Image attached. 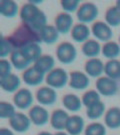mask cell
<instances>
[{
	"label": "cell",
	"mask_w": 120,
	"mask_h": 135,
	"mask_svg": "<svg viewBox=\"0 0 120 135\" xmlns=\"http://www.w3.org/2000/svg\"><path fill=\"white\" fill-rule=\"evenodd\" d=\"M104 123L109 129L120 128V107L113 106L107 109L104 115Z\"/></svg>",
	"instance_id": "20"
},
{
	"label": "cell",
	"mask_w": 120,
	"mask_h": 135,
	"mask_svg": "<svg viewBox=\"0 0 120 135\" xmlns=\"http://www.w3.org/2000/svg\"><path fill=\"white\" fill-rule=\"evenodd\" d=\"M37 135H53V133H50V132H48V131H41V132H39Z\"/></svg>",
	"instance_id": "40"
},
{
	"label": "cell",
	"mask_w": 120,
	"mask_h": 135,
	"mask_svg": "<svg viewBox=\"0 0 120 135\" xmlns=\"http://www.w3.org/2000/svg\"><path fill=\"white\" fill-rule=\"evenodd\" d=\"M14 104L7 101L0 102V118L1 119H10L16 113Z\"/></svg>",
	"instance_id": "35"
},
{
	"label": "cell",
	"mask_w": 120,
	"mask_h": 135,
	"mask_svg": "<svg viewBox=\"0 0 120 135\" xmlns=\"http://www.w3.org/2000/svg\"><path fill=\"white\" fill-rule=\"evenodd\" d=\"M23 55L28 59L31 63H35L39 58L41 57L42 54V47L39 43H31L20 49Z\"/></svg>",
	"instance_id": "27"
},
{
	"label": "cell",
	"mask_w": 120,
	"mask_h": 135,
	"mask_svg": "<svg viewBox=\"0 0 120 135\" xmlns=\"http://www.w3.org/2000/svg\"><path fill=\"white\" fill-rule=\"evenodd\" d=\"M105 103L104 102H98L94 104L93 106L86 108V116L91 119V120H96L102 117V115H105Z\"/></svg>",
	"instance_id": "31"
},
{
	"label": "cell",
	"mask_w": 120,
	"mask_h": 135,
	"mask_svg": "<svg viewBox=\"0 0 120 135\" xmlns=\"http://www.w3.org/2000/svg\"><path fill=\"white\" fill-rule=\"evenodd\" d=\"M68 85L73 90H85L90 85L89 76L85 72L79 70L71 71L69 73V83Z\"/></svg>",
	"instance_id": "12"
},
{
	"label": "cell",
	"mask_w": 120,
	"mask_h": 135,
	"mask_svg": "<svg viewBox=\"0 0 120 135\" xmlns=\"http://www.w3.org/2000/svg\"><path fill=\"white\" fill-rule=\"evenodd\" d=\"M21 79L18 75L11 73L4 78H0V87L7 93H16L20 89Z\"/></svg>",
	"instance_id": "19"
},
{
	"label": "cell",
	"mask_w": 120,
	"mask_h": 135,
	"mask_svg": "<svg viewBox=\"0 0 120 135\" xmlns=\"http://www.w3.org/2000/svg\"><path fill=\"white\" fill-rule=\"evenodd\" d=\"M91 28L92 35L95 37L97 41H100L103 43H106L108 41H111V39L113 37V31L109 25L106 23L105 21H95Z\"/></svg>",
	"instance_id": "6"
},
{
	"label": "cell",
	"mask_w": 120,
	"mask_h": 135,
	"mask_svg": "<svg viewBox=\"0 0 120 135\" xmlns=\"http://www.w3.org/2000/svg\"><path fill=\"white\" fill-rule=\"evenodd\" d=\"M57 60L62 64L69 65L75 62L77 58V50L74 44L69 41H63L59 43L55 50Z\"/></svg>",
	"instance_id": "3"
},
{
	"label": "cell",
	"mask_w": 120,
	"mask_h": 135,
	"mask_svg": "<svg viewBox=\"0 0 120 135\" xmlns=\"http://www.w3.org/2000/svg\"><path fill=\"white\" fill-rule=\"evenodd\" d=\"M95 87L96 90L99 92V94L105 97L113 96L118 91V84L116 80H113L107 76H101L97 78Z\"/></svg>",
	"instance_id": "7"
},
{
	"label": "cell",
	"mask_w": 120,
	"mask_h": 135,
	"mask_svg": "<svg viewBox=\"0 0 120 135\" xmlns=\"http://www.w3.org/2000/svg\"><path fill=\"white\" fill-rule=\"evenodd\" d=\"M115 5L120 9V0H117V1H116V2H115Z\"/></svg>",
	"instance_id": "41"
},
{
	"label": "cell",
	"mask_w": 120,
	"mask_h": 135,
	"mask_svg": "<svg viewBox=\"0 0 120 135\" xmlns=\"http://www.w3.org/2000/svg\"><path fill=\"white\" fill-rule=\"evenodd\" d=\"M41 41L47 45H53L59 40L60 33L54 25L47 24L44 28H42L39 32Z\"/></svg>",
	"instance_id": "21"
},
{
	"label": "cell",
	"mask_w": 120,
	"mask_h": 135,
	"mask_svg": "<svg viewBox=\"0 0 120 135\" xmlns=\"http://www.w3.org/2000/svg\"><path fill=\"white\" fill-rule=\"evenodd\" d=\"M33 66L38 71L47 75L51 70L55 68V59L50 54H43L38 60L33 64Z\"/></svg>",
	"instance_id": "23"
},
{
	"label": "cell",
	"mask_w": 120,
	"mask_h": 135,
	"mask_svg": "<svg viewBox=\"0 0 120 135\" xmlns=\"http://www.w3.org/2000/svg\"><path fill=\"white\" fill-rule=\"evenodd\" d=\"M62 104L66 110L71 112H78L83 106L81 98L73 93H67L62 97Z\"/></svg>",
	"instance_id": "25"
},
{
	"label": "cell",
	"mask_w": 120,
	"mask_h": 135,
	"mask_svg": "<svg viewBox=\"0 0 120 135\" xmlns=\"http://www.w3.org/2000/svg\"><path fill=\"white\" fill-rule=\"evenodd\" d=\"M104 73L105 76L113 80L117 81L118 79H120V60L118 59L108 60L104 66Z\"/></svg>",
	"instance_id": "29"
},
{
	"label": "cell",
	"mask_w": 120,
	"mask_h": 135,
	"mask_svg": "<svg viewBox=\"0 0 120 135\" xmlns=\"http://www.w3.org/2000/svg\"><path fill=\"white\" fill-rule=\"evenodd\" d=\"M102 46L96 39H89L81 45V52L87 58H97L101 53Z\"/></svg>",
	"instance_id": "24"
},
{
	"label": "cell",
	"mask_w": 120,
	"mask_h": 135,
	"mask_svg": "<svg viewBox=\"0 0 120 135\" xmlns=\"http://www.w3.org/2000/svg\"><path fill=\"white\" fill-rule=\"evenodd\" d=\"M118 43L120 44V36H119V38H118Z\"/></svg>",
	"instance_id": "42"
},
{
	"label": "cell",
	"mask_w": 120,
	"mask_h": 135,
	"mask_svg": "<svg viewBox=\"0 0 120 135\" xmlns=\"http://www.w3.org/2000/svg\"><path fill=\"white\" fill-rule=\"evenodd\" d=\"M46 75L38 71L34 66H30L26 70H24L22 73V81L31 87H35L40 85L41 83L45 81Z\"/></svg>",
	"instance_id": "14"
},
{
	"label": "cell",
	"mask_w": 120,
	"mask_h": 135,
	"mask_svg": "<svg viewBox=\"0 0 120 135\" xmlns=\"http://www.w3.org/2000/svg\"><path fill=\"white\" fill-rule=\"evenodd\" d=\"M104 18H105V22L111 28L118 27L120 26V9L116 5L110 6L106 10Z\"/></svg>",
	"instance_id": "30"
},
{
	"label": "cell",
	"mask_w": 120,
	"mask_h": 135,
	"mask_svg": "<svg viewBox=\"0 0 120 135\" xmlns=\"http://www.w3.org/2000/svg\"><path fill=\"white\" fill-rule=\"evenodd\" d=\"M19 17L22 23L29 25L35 31L40 32V30L47 25V16L37 5L30 2L24 3L20 8Z\"/></svg>",
	"instance_id": "1"
},
{
	"label": "cell",
	"mask_w": 120,
	"mask_h": 135,
	"mask_svg": "<svg viewBox=\"0 0 120 135\" xmlns=\"http://www.w3.org/2000/svg\"><path fill=\"white\" fill-rule=\"evenodd\" d=\"M85 122L80 115L69 116L65 131L69 135H80L85 130Z\"/></svg>",
	"instance_id": "18"
},
{
	"label": "cell",
	"mask_w": 120,
	"mask_h": 135,
	"mask_svg": "<svg viewBox=\"0 0 120 135\" xmlns=\"http://www.w3.org/2000/svg\"><path fill=\"white\" fill-rule=\"evenodd\" d=\"M81 99L82 103H83V106H85L86 108L93 106L94 104L101 101L99 92L97 91V90H93V89H90V90H87V91L84 92V94L82 95Z\"/></svg>",
	"instance_id": "32"
},
{
	"label": "cell",
	"mask_w": 120,
	"mask_h": 135,
	"mask_svg": "<svg viewBox=\"0 0 120 135\" xmlns=\"http://www.w3.org/2000/svg\"><path fill=\"white\" fill-rule=\"evenodd\" d=\"M99 15V9L97 7V5L93 2H83L81 3L79 9L76 12V17L79 23H91V22H95Z\"/></svg>",
	"instance_id": "5"
},
{
	"label": "cell",
	"mask_w": 120,
	"mask_h": 135,
	"mask_svg": "<svg viewBox=\"0 0 120 135\" xmlns=\"http://www.w3.org/2000/svg\"><path fill=\"white\" fill-rule=\"evenodd\" d=\"M69 114L61 108L55 109L50 115V124L54 130L64 131L66 128Z\"/></svg>",
	"instance_id": "16"
},
{
	"label": "cell",
	"mask_w": 120,
	"mask_h": 135,
	"mask_svg": "<svg viewBox=\"0 0 120 135\" xmlns=\"http://www.w3.org/2000/svg\"><path fill=\"white\" fill-rule=\"evenodd\" d=\"M20 9L14 0H1L0 1V14L5 18H13L19 14Z\"/></svg>",
	"instance_id": "26"
},
{
	"label": "cell",
	"mask_w": 120,
	"mask_h": 135,
	"mask_svg": "<svg viewBox=\"0 0 120 135\" xmlns=\"http://www.w3.org/2000/svg\"><path fill=\"white\" fill-rule=\"evenodd\" d=\"M60 5L62 7L63 12L71 14L73 12H77V10L79 9L81 5V1L80 0H61Z\"/></svg>",
	"instance_id": "36"
},
{
	"label": "cell",
	"mask_w": 120,
	"mask_h": 135,
	"mask_svg": "<svg viewBox=\"0 0 120 135\" xmlns=\"http://www.w3.org/2000/svg\"><path fill=\"white\" fill-rule=\"evenodd\" d=\"M101 54L108 60L116 59L120 55V44L116 41H108L102 45Z\"/></svg>",
	"instance_id": "28"
},
{
	"label": "cell",
	"mask_w": 120,
	"mask_h": 135,
	"mask_svg": "<svg viewBox=\"0 0 120 135\" xmlns=\"http://www.w3.org/2000/svg\"><path fill=\"white\" fill-rule=\"evenodd\" d=\"M91 28H89L87 24L84 23H77L73 26L71 32H70V36H71L72 40L76 43H84L87 40H89V37L91 35Z\"/></svg>",
	"instance_id": "17"
},
{
	"label": "cell",
	"mask_w": 120,
	"mask_h": 135,
	"mask_svg": "<svg viewBox=\"0 0 120 135\" xmlns=\"http://www.w3.org/2000/svg\"><path fill=\"white\" fill-rule=\"evenodd\" d=\"M106 126L100 122H91L85 127L84 135H106Z\"/></svg>",
	"instance_id": "33"
},
{
	"label": "cell",
	"mask_w": 120,
	"mask_h": 135,
	"mask_svg": "<svg viewBox=\"0 0 120 135\" xmlns=\"http://www.w3.org/2000/svg\"><path fill=\"white\" fill-rule=\"evenodd\" d=\"M14 50L15 48L10 42L8 36H1L0 38V57L1 59L6 58L8 55L10 56Z\"/></svg>",
	"instance_id": "34"
},
{
	"label": "cell",
	"mask_w": 120,
	"mask_h": 135,
	"mask_svg": "<svg viewBox=\"0 0 120 135\" xmlns=\"http://www.w3.org/2000/svg\"><path fill=\"white\" fill-rule=\"evenodd\" d=\"M9 60L13 68L19 71H24L28 67H30L31 62L23 55L20 49H15L9 56Z\"/></svg>",
	"instance_id": "22"
},
{
	"label": "cell",
	"mask_w": 120,
	"mask_h": 135,
	"mask_svg": "<svg viewBox=\"0 0 120 135\" xmlns=\"http://www.w3.org/2000/svg\"><path fill=\"white\" fill-rule=\"evenodd\" d=\"M35 98L39 105L42 106H52L57 101V92L55 89H53L49 86H42L37 89Z\"/></svg>",
	"instance_id": "10"
},
{
	"label": "cell",
	"mask_w": 120,
	"mask_h": 135,
	"mask_svg": "<svg viewBox=\"0 0 120 135\" xmlns=\"http://www.w3.org/2000/svg\"><path fill=\"white\" fill-rule=\"evenodd\" d=\"M32 122L28 115L23 112H16L9 119V126L13 131L17 133H25L30 129Z\"/></svg>",
	"instance_id": "11"
},
{
	"label": "cell",
	"mask_w": 120,
	"mask_h": 135,
	"mask_svg": "<svg viewBox=\"0 0 120 135\" xmlns=\"http://www.w3.org/2000/svg\"><path fill=\"white\" fill-rule=\"evenodd\" d=\"M12 64L10 62V60L3 58L0 59V78H4L11 74L12 71Z\"/></svg>",
	"instance_id": "37"
},
{
	"label": "cell",
	"mask_w": 120,
	"mask_h": 135,
	"mask_svg": "<svg viewBox=\"0 0 120 135\" xmlns=\"http://www.w3.org/2000/svg\"><path fill=\"white\" fill-rule=\"evenodd\" d=\"M54 26L56 27L58 32L63 35L70 33L73 28V17L71 14L66 12L58 13L54 18Z\"/></svg>",
	"instance_id": "13"
},
{
	"label": "cell",
	"mask_w": 120,
	"mask_h": 135,
	"mask_svg": "<svg viewBox=\"0 0 120 135\" xmlns=\"http://www.w3.org/2000/svg\"><path fill=\"white\" fill-rule=\"evenodd\" d=\"M0 135H14L13 131L7 128V127H2L0 128Z\"/></svg>",
	"instance_id": "38"
},
{
	"label": "cell",
	"mask_w": 120,
	"mask_h": 135,
	"mask_svg": "<svg viewBox=\"0 0 120 135\" xmlns=\"http://www.w3.org/2000/svg\"><path fill=\"white\" fill-rule=\"evenodd\" d=\"M45 83L53 89H62L69 83V74L63 68L55 67L46 75Z\"/></svg>",
	"instance_id": "4"
},
{
	"label": "cell",
	"mask_w": 120,
	"mask_h": 135,
	"mask_svg": "<svg viewBox=\"0 0 120 135\" xmlns=\"http://www.w3.org/2000/svg\"><path fill=\"white\" fill-rule=\"evenodd\" d=\"M105 64L99 58H90L87 59L84 64V71L89 77L99 78L104 73Z\"/></svg>",
	"instance_id": "15"
},
{
	"label": "cell",
	"mask_w": 120,
	"mask_h": 135,
	"mask_svg": "<svg viewBox=\"0 0 120 135\" xmlns=\"http://www.w3.org/2000/svg\"><path fill=\"white\" fill-rule=\"evenodd\" d=\"M53 135H69L66 131H56L55 133H53Z\"/></svg>",
	"instance_id": "39"
},
{
	"label": "cell",
	"mask_w": 120,
	"mask_h": 135,
	"mask_svg": "<svg viewBox=\"0 0 120 135\" xmlns=\"http://www.w3.org/2000/svg\"><path fill=\"white\" fill-rule=\"evenodd\" d=\"M50 115L51 114H49L47 109L42 105H33L28 112V116L32 124L38 127L46 125L50 121Z\"/></svg>",
	"instance_id": "8"
},
{
	"label": "cell",
	"mask_w": 120,
	"mask_h": 135,
	"mask_svg": "<svg viewBox=\"0 0 120 135\" xmlns=\"http://www.w3.org/2000/svg\"><path fill=\"white\" fill-rule=\"evenodd\" d=\"M8 38L15 49H22L31 43L40 44L42 42L39 32L25 23H21L18 27H16Z\"/></svg>",
	"instance_id": "2"
},
{
	"label": "cell",
	"mask_w": 120,
	"mask_h": 135,
	"mask_svg": "<svg viewBox=\"0 0 120 135\" xmlns=\"http://www.w3.org/2000/svg\"><path fill=\"white\" fill-rule=\"evenodd\" d=\"M34 101V96L32 92L28 88H20L18 91L14 93L13 104L20 110H26L32 107Z\"/></svg>",
	"instance_id": "9"
}]
</instances>
